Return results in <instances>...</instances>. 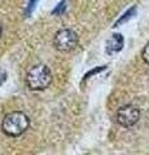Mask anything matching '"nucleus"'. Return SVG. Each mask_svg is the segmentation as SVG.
I'll use <instances>...</instances> for the list:
<instances>
[{
  "label": "nucleus",
  "mask_w": 149,
  "mask_h": 155,
  "mask_svg": "<svg viewBox=\"0 0 149 155\" xmlns=\"http://www.w3.org/2000/svg\"><path fill=\"white\" fill-rule=\"evenodd\" d=\"M30 127V119L22 111H12L4 116L2 129L9 137H18L26 132Z\"/></svg>",
  "instance_id": "1"
},
{
  "label": "nucleus",
  "mask_w": 149,
  "mask_h": 155,
  "mask_svg": "<svg viewBox=\"0 0 149 155\" xmlns=\"http://www.w3.org/2000/svg\"><path fill=\"white\" fill-rule=\"evenodd\" d=\"M52 81L51 70L46 65H35L26 75V85L30 91H44Z\"/></svg>",
  "instance_id": "2"
},
{
  "label": "nucleus",
  "mask_w": 149,
  "mask_h": 155,
  "mask_svg": "<svg viewBox=\"0 0 149 155\" xmlns=\"http://www.w3.org/2000/svg\"><path fill=\"white\" fill-rule=\"evenodd\" d=\"M78 44V35L71 28H62L57 31L53 38V45L60 52H70Z\"/></svg>",
  "instance_id": "3"
},
{
  "label": "nucleus",
  "mask_w": 149,
  "mask_h": 155,
  "mask_svg": "<svg viewBox=\"0 0 149 155\" xmlns=\"http://www.w3.org/2000/svg\"><path fill=\"white\" fill-rule=\"evenodd\" d=\"M140 119V110L134 105H124L119 107L115 115L117 123L124 128H130L135 125Z\"/></svg>",
  "instance_id": "4"
},
{
  "label": "nucleus",
  "mask_w": 149,
  "mask_h": 155,
  "mask_svg": "<svg viewBox=\"0 0 149 155\" xmlns=\"http://www.w3.org/2000/svg\"><path fill=\"white\" fill-rule=\"evenodd\" d=\"M124 39L121 34H113L112 38L107 41V53L108 54H113V53L119 52L123 48Z\"/></svg>",
  "instance_id": "5"
},
{
  "label": "nucleus",
  "mask_w": 149,
  "mask_h": 155,
  "mask_svg": "<svg viewBox=\"0 0 149 155\" xmlns=\"http://www.w3.org/2000/svg\"><path fill=\"white\" fill-rule=\"evenodd\" d=\"M135 13H136V8H135V7H134V8H130L128 11L123 14V17H122V18H119L118 21H117V23H115V26H118V25H121V23L128 21L130 18H132V17H134V14H135Z\"/></svg>",
  "instance_id": "6"
},
{
  "label": "nucleus",
  "mask_w": 149,
  "mask_h": 155,
  "mask_svg": "<svg viewBox=\"0 0 149 155\" xmlns=\"http://www.w3.org/2000/svg\"><path fill=\"white\" fill-rule=\"evenodd\" d=\"M141 56H143V60H144V62L149 65V41H148V44H147L145 47H144Z\"/></svg>",
  "instance_id": "7"
},
{
  "label": "nucleus",
  "mask_w": 149,
  "mask_h": 155,
  "mask_svg": "<svg viewBox=\"0 0 149 155\" xmlns=\"http://www.w3.org/2000/svg\"><path fill=\"white\" fill-rule=\"evenodd\" d=\"M7 79V74H5V71L4 70H0V85H2L4 81H5Z\"/></svg>",
  "instance_id": "8"
},
{
  "label": "nucleus",
  "mask_w": 149,
  "mask_h": 155,
  "mask_svg": "<svg viewBox=\"0 0 149 155\" xmlns=\"http://www.w3.org/2000/svg\"><path fill=\"white\" fill-rule=\"evenodd\" d=\"M2 32H3V26H2V23H0V36H2Z\"/></svg>",
  "instance_id": "9"
}]
</instances>
